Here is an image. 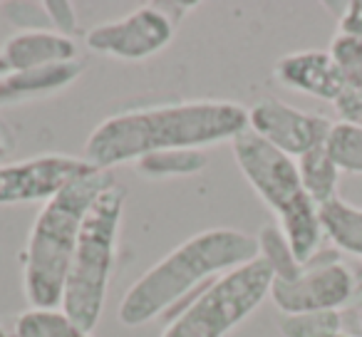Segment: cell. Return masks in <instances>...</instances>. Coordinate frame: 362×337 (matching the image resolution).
<instances>
[{
    "label": "cell",
    "instance_id": "cell-27",
    "mask_svg": "<svg viewBox=\"0 0 362 337\" xmlns=\"http://www.w3.org/2000/svg\"><path fill=\"white\" fill-rule=\"evenodd\" d=\"M0 337H11V335H8V330H6L3 325H0Z\"/></svg>",
    "mask_w": 362,
    "mask_h": 337
},
{
    "label": "cell",
    "instance_id": "cell-2",
    "mask_svg": "<svg viewBox=\"0 0 362 337\" xmlns=\"http://www.w3.org/2000/svg\"><path fill=\"white\" fill-rule=\"evenodd\" d=\"M253 258H258L256 236L238 228H206L171 248L132 283L117 310L119 322L124 327L146 325Z\"/></svg>",
    "mask_w": 362,
    "mask_h": 337
},
{
    "label": "cell",
    "instance_id": "cell-16",
    "mask_svg": "<svg viewBox=\"0 0 362 337\" xmlns=\"http://www.w3.org/2000/svg\"><path fill=\"white\" fill-rule=\"evenodd\" d=\"M296 164H298V174H300L303 191H305L317 206L337 199V184H340L342 172L337 169L332 156L327 154L325 144L308 151V154H303L300 159H296Z\"/></svg>",
    "mask_w": 362,
    "mask_h": 337
},
{
    "label": "cell",
    "instance_id": "cell-7",
    "mask_svg": "<svg viewBox=\"0 0 362 337\" xmlns=\"http://www.w3.org/2000/svg\"><path fill=\"white\" fill-rule=\"evenodd\" d=\"M179 3H146L127 13L119 20L95 25L85 35L90 52L124 62H139L161 52L176 35L181 16H176Z\"/></svg>",
    "mask_w": 362,
    "mask_h": 337
},
{
    "label": "cell",
    "instance_id": "cell-22",
    "mask_svg": "<svg viewBox=\"0 0 362 337\" xmlns=\"http://www.w3.org/2000/svg\"><path fill=\"white\" fill-rule=\"evenodd\" d=\"M3 16L8 18L11 25H16L21 32H37V30H52L50 18L45 11V0H18V3H3Z\"/></svg>",
    "mask_w": 362,
    "mask_h": 337
},
{
    "label": "cell",
    "instance_id": "cell-1",
    "mask_svg": "<svg viewBox=\"0 0 362 337\" xmlns=\"http://www.w3.org/2000/svg\"><path fill=\"white\" fill-rule=\"evenodd\" d=\"M248 129V110L231 100H189L141 107L107 117L85 141L82 159L95 169L136 161L146 154L233 141Z\"/></svg>",
    "mask_w": 362,
    "mask_h": 337
},
{
    "label": "cell",
    "instance_id": "cell-9",
    "mask_svg": "<svg viewBox=\"0 0 362 337\" xmlns=\"http://www.w3.org/2000/svg\"><path fill=\"white\" fill-rule=\"evenodd\" d=\"M248 129L291 159L317 149L327 141L332 122L315 112H303L276 97H263L248 110Z\"/></svg>",
    "mask_w": 362,
    "mask_h": 337
},
{
    "label": "cell",
    "instance_id": "cell-28",
    "mask_svg": "<svg viewBox=\"0 0 362 337\" xmlns=\"http://www.w3.org/2000/svg\"><path fill=\"white\" fill-rule=\"evenodd\" d=\"M357 325H360V332H362V307H360V315H357Z\"/></svg>",
    "mask_w": 362,
    "mask_h": 337
},
{
    "label": "cell",
    "instance_id": "cell-24",
    "mask_svg": "<svg viewBox=\"0 0 362 337\" xmlns=\"http://www.w3.org/2000/svg\"><path fill=\"white\" fill-rule=\"evenodd\" d=\"M337 32L360 37L362 40V3H347L345 11L340 13V25H337Z\"/></svg>",
    "mask_w": 362,
    "mask_h": 337
},
{
    "label": "cell",
    "instance_id": "cell-21",
    "mask_svg": "<svg viewBox=\"0 0 362 337\" xmlns=\"http://www.w3.org/2000/svg\"><path fill=\"white\" fill-rule=\"evenodd\" d=\"M278 330L283 337H330L342 332L340 310L293 312L278 317Z\"/></svg>",
    "mask_w": 362,
    "mask_h": 337
},
{
    "label": "cell",
    "instance_id": "cell-13",
    "mask_svg": "<svg viewBox=\"0 0 362 337\" xmlns=\"http://www.w3.org/2000/svg\"><path fill=\"white\" fill-rule=\"evenodd\" d=\"M330 55L342 80V90L332 105L340 122L362 126V40L337 32L330 42Z\"/></svg>",
    "mask_w": 362,
    "mask_h": 337
},
{
    "label": "cell",
    "instance_id": "cell-20",
    "mask_svg": "<svg viewBox=\"0 0 362 337\" xmlns=\"http://www.w3.org/2000/svg\"><path fill=\"white\" fill-rule=\"evenodd\" d=\"M327 154L345 174H362V126L335 122L325 141Z\"/></svg>",
    "mask_w": 362,
    "mask_h": 337
},
{
    "label": "cell",
    "instance_id": "cell-15",
    "mask_svg": "<svg viewBox=\"0 0 362 337\" xmlns=\"http://www.w3.org/2000/svg\"><path fill=\"white\" fill-rule=\"evenodd\" d=\"M322 236L347 256L362 258V208L342 201L340 196L317 206Z\"/></svg>",
    "mask_w": 362,
    "mask_h": 337
},
{
    "label": "cell",
    "instance_id": "cell-18",
    "mask_svg": "<svg viewBox=\"0 0 362 337\" xmlns=\"http://www.w3.org/2000/svg\"><path fill=\"white\" fill-rule=\"evenodd\" d=\"M13 337H92L60 307H30L18 315Z\"/></svg>",
    "mask_w": 362,
    "mask_h": 337
},
{
    "label": "cell",
    "instance_id": "cell-6",
    "mask_svg": "<svg viewBox=\"0 0 362 337\" xmlns=\"http://www.w3.org/2000/svg\"><path fill=\"white\" fill-rule=\"evenodd\" d=\"M273 273L263 258L209 283L169 317L161 337H226L266 297H271Z\"/></svg>",
    "mask_w": 362,
    "mask_h": 337
},
{
    "label": "cell",
    "instance_id": "cell-8",
    "mask_svg": "<svg viewBox=\"0 0 362 337\" xmlns=\"http://www.w3.org/2000/svg\"><path fill=\"white\" fill-rule=\"evenodd\" d=\"M355 276L340 263L337 253L320 251L298 278L293 280H273L271 300L281 315L315 310H340L355 295Z\"/></svg>",
    "mask_w": 362,
    "mask_h": 337
},
{
    "label": "cell",
    "instance_id": "cell-19",
    "mask_svg": "<svg viewBox=\"0 0 362 337\" xmlns=\"http://www.w3.org/2000/svg\"><path fill=\"white\" fill-rule=\"evenodd\" d=\"M258 241V258L266 261V266L271 268L273 280H293L303 273V263L296 258L288 238L283 236V231L273 223L263 226L256 236Z\"/></svg>",
    "mask_w": 362,
    "mask_h": 337
},
{
    "label": "cell",
    "instance_id": "cell-14",
    "mask_svg": "<svg viewBox=\"0 0 362 337\" xmlns=\"http://www.w3.org/2000/svg\"><path fill=\"white\" fill-rule=\"evenodd\" d=\"M82 70H85V65L75 60L0 77V105H16V102L35 100V97L60 92L65 87H70L82 75Z\"/></svg>",
    "mask_w": 362,
    "mask_h": 337
},
{
    "label": "cell",
    "instance_id": "cell-25",
    "mask_svg": "<svg viewBox=\"0 0 362 337\" xmlns=\"http://www.w3.org/2000/svg\"><path fill=\"white\" fill-rule=\"evenodd\" d=\"M8 149H11V146L3 141V134H0V166H3V159L8 156Z\"/></svg>",
    "mask_w": 362,
    "mask_h": 337
},
{
    "label": "cell",
    "instance_id": "cell-26",
    "mask_svg": "<svg viewBox=\"0 0 362 337\" xmlns=\"http://www.w3.org/2000/svg\"><path fill=\"white\" fill-rule=\"evenodd\" d=\"M330 337H355V335H347V332H335V335H330Z\"/></svg>",
    "mask_w": 362,
    "mask_h": 337
},
{
    "label": "cell",
    "instance_id": "cell-3",
    "mask_svg": "<svg viewBox=\"0 0 362 337\" xmlns=\"http://www.w3.org/2000/svg\"><path fill=\"white\" fill-rule=\"evenodd\" d=\"M115 184V174L92 166L45 201L21 256L23 290L30 307H60L82 221L95 199Z\"/></svg>",
    "mask_w": 362,
    "mask_h": 337
},
{
    "label": "cell",
    "instance_id": "cell-12",
    "mask_svg": "<svg viewBox=\"0 0 362 337\" xmlns=\"http://www.w3.org/2000/svg\"><path fill=\"white\" fill-rule=\"evenodd\" d=\"M77 60V42L52 30L16 32L0 47V77Z\"/></svg>",
    "mask_w": 362,
    "mask_h": 337
},
{
    "label": "cell",
    "instance_id": "cell-5",
    "mask_svg": "<svg viewBox=\"0 0 362 337\" xmlns=\"http://www.w3.org/2000/svg\"><path fill=\"white\" fill-rule=\"evenodd\" d=\"M124 203L127 189L122 184H115L95 199L82 221L75 256L65 278L60 310H65L87 332L95 330L105 310Z\"/></svg>",
    "mask_w": 362,
    "mask_h": 337
},
{
    "label": "cell",
    "instance_id": "cell-4",
    "mask_svg": "<svg viewBox=\"0 0 362 337\" xmlns=\"http://www.w3.org/2000/svg\"><path fill=\"white\" fill-rule=\"evenodd\" d=\"M233 159L243 179L278 216V228L288 238L296 258L308 266L322 251V226L317 203L303 191L296 159L278 151L246 129L231 141Z\"/></svg>",
    "mask_w": 362,
    "mask_h": 337
},
{
    "label": "cell",
    "instance_id": "cell-11",
    "mask_svg": "<svg viewBox=\"0 0 362 337\" xmlns=\"http://www.w3.org/2000/svg\"><path fill=\"white\" fill-rule=\"evenodd\" d=\"M273 75L288 90L303 92L315 100L335 102L342 90L340 70L330 50H298L288 52L273 67Z\"/></svg>",
    "mask_w": 362,
    "mask_h": 337
},
{
    "label": "cell",
    "instance_id": "cell-23",
    "mask_svg": "<svg viewBox=\"0 0 362 337\" xmlns=\"http://www.w3.org/2000/svg\"><path fill=\"white\" fill-rule=\"evenodd\" d=\"M45 11L47 18H50L52 32H60V35L72 37L80 28V20H77V11L72 3L67 0H45Z\"/></svg>",
    "mask_w": 362,
    "mask_h": 337
},
{
    "label": "cell",
    "instance_id": "cell-10",
    "mask_svg": "<svg viewBox=\"0 0 362 337\" xmlns=\"http://www.w3.org/2000/svg\"><path fill=\"white\" fill-rule=\"evenodd\" d=\"M92 169L82 156L42 154L35 159L0 166V206L47 201L72 179Z\"/></svg>",
    "mask_w": 362,
    "mask_h": 337
},
{
    "label": "cell",
    "instance_id": "cell-17",
    "mask_svg": "<svg viewBox=\"0 0 362 337\" xmlns=\"http://www.w3.org/2000/svg\"><path fill=\"white\" fill-rule=\"evenodd\" d=\"M209 164L206 151L202 149H174V151H156L146 154L134 161L136 174L149 182H161V179L174 177H194L204 172Z\"/></svg>",
    "mask_w": 362,
    "mask_h": 337
}]
</instances>
